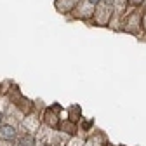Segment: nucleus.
<instances>
[{"label":"nucleus","mask_w":146,"mask_h":146,"mask_svg":"<svg viewBox=\"0 0 146 146\" xmlns=\"http://www.w3.org/2000/svg\"><path fill=\"white\" fill-rule=\"evenodd\" d=\"M0 137L5 141H14L16 139V131L12 125H0Z\"/></svg>","instance_id":"nucleus-1"},{"label":"nucleus","mask_w":146,"mask_h":146,"mask_svg":"<svg viewBox=\"0 0 146 146\" xmlns=\"http://www.w3.org/2000/svg\"><path fill=\"white\" fill-rule=\"evenodd\" d=\"M19 146H35L33 144V137L31 136H25L19 139Z\"/></svg>","instance_id":"nucleus-2"},{"label":"nucleus","mask_w":146,"mask_h":146,"mask_svg":"<svg viewBox=\"0 0 146 146\" xmlns=\"http://www.w3.org/2000/svg\"><path fill=\"white\" fill-rule=\"evenodd\" d=\"M89 2L92 4V5H96V4H99V2H101V0H89Z\"/></svg>","instance_id":"nucleus-3"},{"label":"nucleus","mask_w":146,"mask_h":146,"mask_svg":"<svg viewBox=\"0 0 146 146\" xmlns=\"http://www.w3.org/2000/svg\"><path fill=\"white\" fill-rule=\"evenodd\" d=\"M0 123H2V113H0Z\"/></svg>","instance_id":"nucleus-4"}]
</instances>
